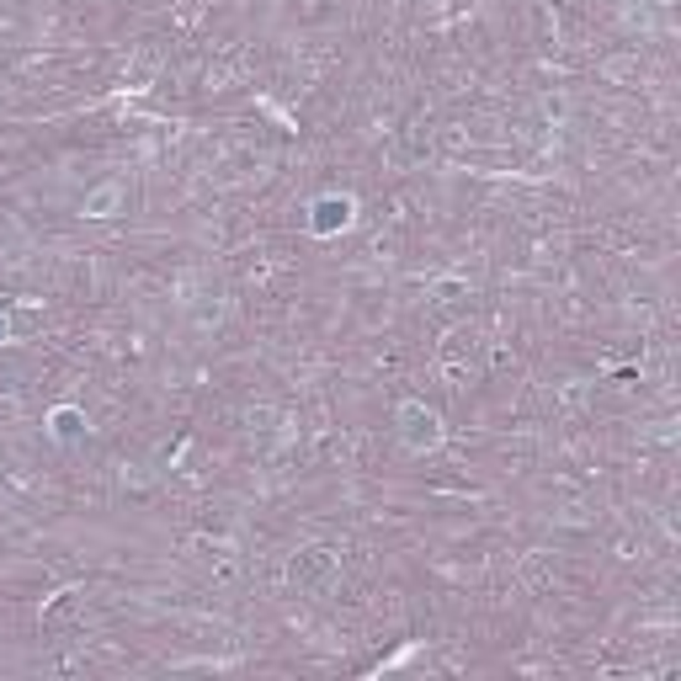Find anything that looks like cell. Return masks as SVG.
<instances>
[{
    "mask_svg": "<svg viewBox=\"0 0 681 681\" xmlns=\"http://www.w3.org/2000/svg\"><path fill=\"white\" fill-rule=\"evenodd\" d=\"M399 415L410 421V448H437V442H442V426H437V415H431V410H421V404H404Z\"/></svg>",
    "mask_w": 681,
    "mask_h": 681,
    "instance_id": "6da1fadb",
    "label": "cell"
},
{
    "mask_svg": "<svg viewBox=\"0 0 681 681\" xmlns=\"http://www.w3.org/2000/svg\"><path fill=\"white\" fill-rule=\"evenodd\" d=\"M113 203H117V186H107V192H96V197L86 203V213H91V219H107V208H113Z\"/></svg>",
    "mask_w": 681,
    "mask_h": 681,
    "instance_id": "3957f363",
    "label": "cell"
},
{
    "mask_svg": "<svg viewBox=\"0 0 681 681\" xmlns=\"http://www.w3.org/2000/svg\"><path fill=\"white\" fill-rule=\"evenodd\" d=\"M346 219H351V203H346V197H325V203H320V219H314V229H336V224H346Z\"/></svg>",
    "mask_w": 681,
    "mask_h": 681,
    "instance_id": "7a4b0ae2",
    "label": "cell"
},
{
    "mask_svg": "<svg viewBox=\"0 0 681 681\" xmlns=\"http://www.w3.org/2000/svg\"><path fill=\"white\" fill-rule=\"evenodd\" d=\"M0 336H5V320H0Z\"/></svg>",
    "mask_w": 681,
    "mask_h": 681,
    "instance_id": "277c9868",
    "label": "cell"
}]
</instances>
